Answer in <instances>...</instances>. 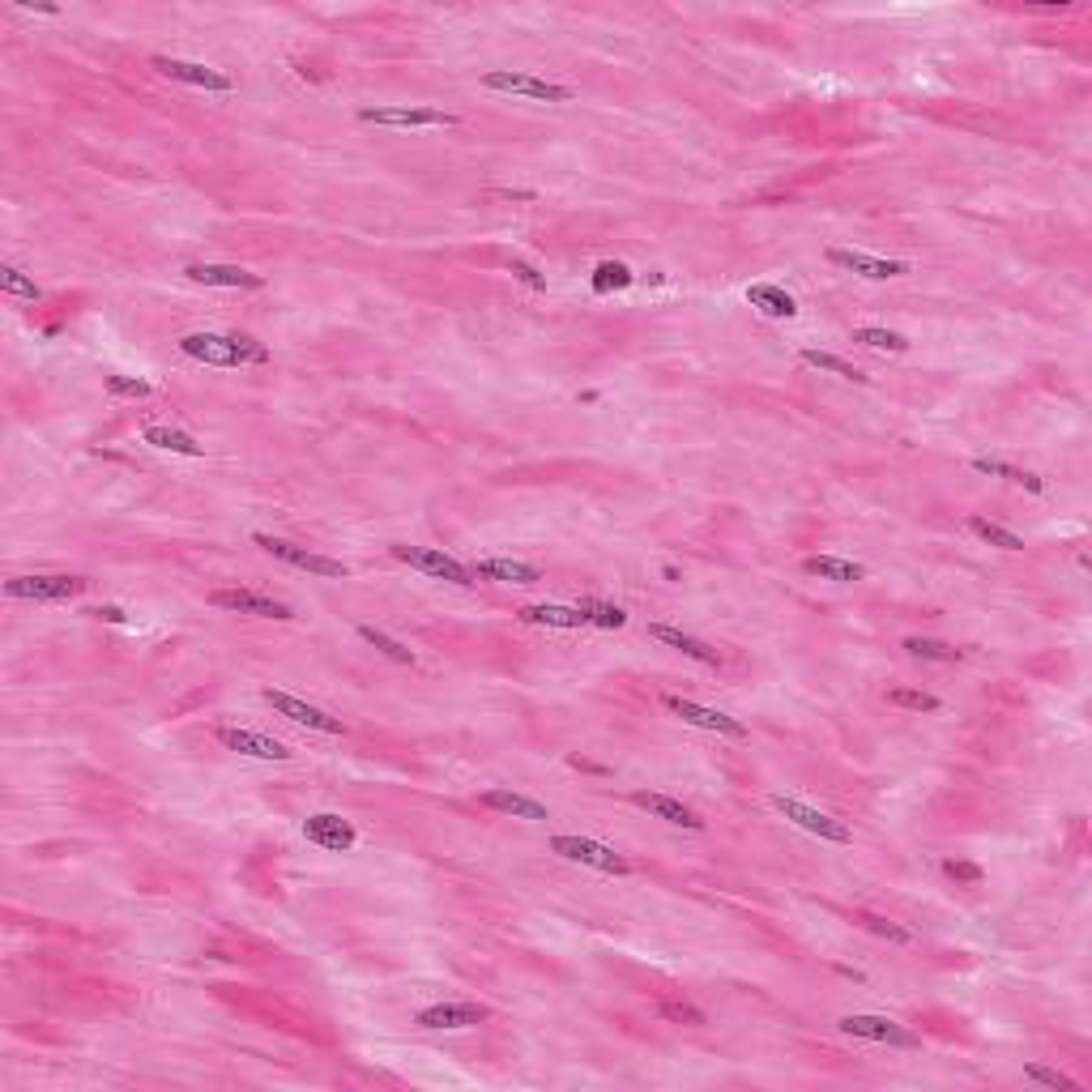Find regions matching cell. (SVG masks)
Here are the masks:
<instances>
[{
  "label": "cell",
  "instance_id": "obj_1",
  "mask_svg": "<svg viewBox=\"0 0 1092 1092\" xmlns=\"http://www.w3.org/2000/svg\"><path fill=\"white\" fill-rule=\"evenodd\" d=\"M180 350L209 367H244V363H269V350L248 334H184Z\"/></svg>",
  "mask_w": 1092,
  "mask_h": 1092
},
{
  "label": "cell",
  "instance_id": "obj_2",
  "mask_svg": "<svg viewBox=\"0 0 1092 1092\" xmlns=\"http://www.w3.org/2000/svg\"><path fill=\"white\" fill-rule=\"evenodd\" d=\"M252 542L260 546L265 555L282 560V564H291V568H303V572H312V576H324V581H346V576H350V564L329 560V555H316V551H308V546H295V542H287V538L252 533Z\"/></svg>",
  "mask_w": 1092,
  "mask_h": 1092
},
{
  "label": "cell",
  "instance_id": "obj_3",
  "mask_svg": "<svg viewBox=\"0 0 1092 1092\" xmlns=\"http://www.w3.org/2000/svg\"><path fill=\"white\" fill-rule=\"evenodd\" d=\"M551 854H560L568 862H581L589 870H602V875H632V862L619 849H611L602 841H589V837L560 833V837H551Z\"/></svg>",
  "mask_w": 1092,
  "mask_h": 1092
},
{
  "label": "cell",
  "instance_id": "obj_4",
  "mask_svg": "<svg viewBox=\"0 0 1092 1092\" xmlns=\"http://www.w3.org/2000/svg\"><path fill=\"white\" fill-rule=\"evenodd\" d=\"M482 86L496 90V94L533 98V103H572V98H576L572 86L546 82V77H533V73H513V69H491V73H482Z\"/></svg>",
  "mask_w": 1092,
  "mask_h": 1092
},
{
  "label": "cell",
  "instance_id": "obj_5",
  "mask_svg": "<svg viewBox=\"0 0 1092 1092\" xmlns=\"http://www.w3.org/2000/svg\"><path fill=\"white\" fill-rule=\"evenodd\" d=\"M90 589L86 576H65V572H35V576H9L5 593L9 597H30V602H69Z\"/></svg>",
  "mask_w": 1092,
  "mask_h": 1092
},
{
  "label": "cell",
  "instance_id": "obj_6",
  "mask_svg": "<svg viewBox=\"0 0 1092 1092\" xmlns=\"http://www.w3.org/2000/svg\"><path fill=\"white\" fill-rule=\"evenodd\" d=\"M769 802H773L777 815H786L790 824H798L802 833H811V837H819V841H833V845H849V841H854V833L841 824V819H833L828 811H815V806H806V802H798V798H786V794H773Z\"/></svg>",
  "mask_w": 1092,
  "mask_h": 1092
},
{
  "label": "cell",
  "instance_id": "obj_7",
  "mask_svg": "<svg viewBox=\"0 0 1092 1092\" xmlns=\"http://www.w3.org/2000/svg\"><path fill=\"white\" fill-rule=\"evenodd\" d=\"M363 124L380 129H453L457 116L440 112V107H359Z\"/></svg>",
  "mask_w": 1092,
  "mask_h": 1092
},
{
  "label": "cell",
  "instance_id": "obj_8",
  "mask_svg": "<svg viewBox=\"0 0 1092 1092\" xmlns=\"http://www.w3.org/2000/svg\"><path fill=\"white\" fill-rule=\"evenodd\" d=\"M260 700H265L278 718H287V722H295V726H308V730H320V734H346V726H342L338 718H329L324 708H316V704H308V700H299V696H291V691L260 687Z\"/></svg>",
  "mask_w": 1092,
  "mask_h": 1092
},
{
  "label": "cell",
  "instance_id": "obj_9",
  "mask_svg": "<svg viewBox=\"0 0 1092 1092\" xmlns=\"http://www.w3.org/2000/svg\"><path fill=\"white\" fill-rule=\"evenodd\" d=\"M845 1037H858V1042H880V1046H896V1050H917L922 1037L888 1016H845L837 1024Z\"/></svg>",
  "mask_w": 1092,
  "mask_h": 1092
},
{
  "label": "cell",
  "instance_id": "obj_10",
  "mask_svg": "<svg viewBox=\"0 0 1092 1092\" xmlns=\"http://www.w3.org/2000/svg\"><path fill=\"white\" fill-rule=\"evenodd\" d=\"M393 560L427 572V576H440V581H453V585H478L474 568H465L461 560L435 551V546H393Z\"/></svg>",
  "mask_w": 1092,
  "mask_h": 1092
},
{
  "label": "cell",
  "instance_id": "obj_11",
  "mask_svg": "<svg viewBox=\"0 0 1092 1092\" xmlns=\"http://www.w3.org/2000/svg\"><path fill=\"white\" fill-rule=\"evenodd\" d=\"M662 704H666V713H675L679 722H687L696 730H713V734H726V738H747V726L738 718L722 713V708H704V704H696L687 696H662Z\"/></svg>",
  "mask_w": 1092,
  "mask_h": 1092
},
{
  "label": "cell",
  "instance_id": "obj_12",
  "mask_svg": "<svg viewBox=\"0 0 1092 1092\" xmlns=\"http://www.w3.org/2000/svg\"><path fill=\"white\" fill-rule=\"evenodd\" d=\"M213 607L223 611H235V615H252V619H295V611L278 597H265V593H252V589H213L209 593Z\"/></svg>",
  "mask_w": 1092,
  "mask_h": 1092
},
{
  "label": "cell",
  "instance_id": "obj_13",
  "mask_svg": "<svg viewBox=\"0 0 1092 1092\" xmlns=\"http://www.w3.org/2000/svg\"><path fill=\"white\" fill-rule=\"evenodd\" d=\"M303 837H308L312 845H320V849H329V854H346V849L359 845L355 824H350V819H342V815H334V811L308 815V819H303Z\"/></svg>",
  "mask_w": 1092,
  "mask_h": 1092
},
{
  "label": "cell",
  "instance_id": "obj_14",
  "mask_svg": "<svg viewBox=\"0 0 1092 1092\" xmlns=\"http://www.w3.org/2000/svg\"><path fill=\"white\" fill-rule=\"evenodd\" d=\"M150 65H154L162 77L184 82V86H197V90H213V94H231V90H235V82H231L227 73H218V69H209V65H192V61H176V56H154Z\"/></svg>",
  "mask_w": 1092,
  "mask_h": 1092
},
{
  "label": "cell",
  "instance_id": "obj_15",
  "mask_svg": "<svg viewBox=\"0 0 1092 1092\" xmlns=\"http://www.w3.org/2000/svg\"><path fill=\"white\" fill-rule=\"evenodd\" d=\"M828 260L845 273H858V278H870V282H888V278H901L909 273L905 260H884V256H870V252H854V248H828Z\"/></svg>",
  "mask_w": 1092,
  "mask_h": 1092
},
{
  "label": "cell",
  "instance_id": "obj_16",
  "mask_svg": "<svg viewBox=\"0 0 1092 1092\" xmlns=\"http://www.w3.org/2000/svg\"><path fill=\"white\" fill-rule=\"evenodd\" d=\"M632 806L666 819V824H675V828H687V833H700V828H704V819H700L687 802H679V798H670V794H658V790H632Z\"/></svg>",
  "mask_w": 1092,
  "mask_h": 1092
},
{
  "label": "cell",
  "instance_id": "obj_17",
  "mask_svg": "<svg viewBox=\"0 0 1092 1092\" xmlns=\"http://www.w3.org/2000/svg\"><path fill=\"white\" fill-rule=\"evenodd\" d=\"M486 1020V1007L482 1003H431L418 1011V1028H431V1032H457V1028H478Z\"/></svg>",
  "mask_w": 1092,
  "mask_h": 1092
},
{
  "label": "cell",
  "instance_id": "obj_18",
  "mask_svg": "<svg viewBox=\"0 0 1092 1092\" xmlns=\"http://www.w3.org/2000/svg\"><path fill=\"white\" fill-rule=\"evenodd\" d=\"M184 273H188L192 282H201V287H223V291H260V287H265L260 273L240 269V265H209V260H197V265H188Z\"/></svg>",
  "mask_w": 1092,
  "mask_h": 1092
},
{
  "label": "cell",
  "instance_id": "obj_19",
  "mask_svg": "<svg viewBox=\"0 0 1092 1092\" xmlns=\"http://www.w3.org/2000/svg\"><path fill=\"white\" fill-rule=\"evenodd\" d=\"M218 743H223L227 751L252 755V759H291V751L278 738L256 734V730H240V726H218Z\"/></svg>",
  "mask_w": 1092,
  "mask_h": 1092
},
{
  "label": "cell",
  "instance_id": "obj_20",
  "mask_svg": "<svg viewBox=\"0 0 1092 1092\" xmlns=\"http://www.w3.org/2000/svg\"><path fill=\"white\" fill-rule=\"evenodd\" d=\"M649 636L662 640V644H670V649H679L683 658H691V662L722 666V653H718L713 644H704V640H696V636H687V632H679V628H670V623H649Z\"/></svg>",
  "mask_w": 1092,
  "mask_h": 1092
},
{
  "label": "cell",
  "instance_id": "obj_21",
  "mask_svg": "<svg viewBox=\"0 0 1092 1092\" xmlns=\"http://www.w3.org/2000/svg\"><path fill=\"white\" fill-rule=\"evenodd\" d=\"M747 303L759 308L764 316H773V320H794L798 316V299L786 287H773V282H751L747 287Z\"/></svg>",
  "mask_w": 1092,
  "mask_h": 1092
},
{
  "label": "cell",
  "instance_id": "obj_22",
  "mask_svg": "<svg viewBox=\"0 0 1092 1092\" xmlns=\"http://www.w3.org/2000/svg\"><path fill=\"white\" fill-rule=\"evenodd\" d=\"M478 802H482L486 811L517 815V819H551L542 802H533V798H525V794H517V790H486Z\"/></svg>",
  "mask_w": 1092,
  "mask_h": 1092
},
{
  "label": "cell",
  "instance_id": "obj_23",
  "mask_svg": "<svg viewBox=\"0 0 1092 1092\" xmlns=\"http://www.w3.org/2000/svg\"><path fill=\"white\" fill-rule=\"evenodd\" d=\"M474 576H478V581L533 585V581H538V568H533V564H521V560H478V564H474Z\"/></svg>",
  "mask_w": 1092,
  "mask_h": 1092
},
{
  "label": "cell",
  "instance_id": "obj_24",
  "mask_svg": "<svg viewBox=\"0 0 1092 1092\" xmlns=\"http://www.w3.org/2000/svg\"><path fill=\"white\" fill-rule=\"evenodd\" d=\"M141 440L150 449H162V453H180V457H205V449L192 440L188 431H176V427H145Z\"/></svg>",
  "mask_w": 1092,
  "mask_h": 1092
},
{
  "label": "cell",
  "instance_id": "obj_25",
  "mask_svg": "<svg viewBox=\"0 0 1092 1092\" xmlns=\"http://www.w3.org/2000/svg\"><path fill=\"white\" fill-rule=\"evenodd\" d=\"M802 568H806L811 576H819V581H837V585H849V581H862V576H866L862 564L841 560V555H811Z\"/></svg>",
  "mask_w": 1092,
  "mask_h": 1092
},
{
  "label": "cell",
  "instance_id": "obj_26",
  "mask_svg": "<svg viewBox=\"0 0 1092 1092\" xmlns=\"http://www.w3.org/2000/svg\"><path fill=\"white\" fill-rule=\"evenodd\" d=\"M525 623H538V628H581V611L576 607H555V602H538V607H521L517 611Z\"/></svg>",
  "mask_w": 1092,
  "mask_h": 1092
},
{
  "label": "cell",
  "instance_id": "obj_27",
  "mask_svg": "<svg viewBox=\"0 0 1092 1092\" xmlns=\"http://www.w3.org/2000/svg\"><path fill=\"white\" fill-rule=\"evenodd\" d=\"M977 474H995V478H1007V482H1016V486H1028L1032 496H1042L1046 491V482L1037 478V474H1028V470H1020V465H1007V461H995V457H973L969 461Z\"/></svg>",
  "mask_w": 1092,
  "mask_h": 1092
},
{
  "label": "cell",
  "instance_id": "obj_28",
  "mask_svg": "<svg viewBox=\"0 0 1092 1092\" xmlns=\"http://www.w3.org/2000/svg\"><path fill=\"white\" fill-rule=\"evenodd\" d=\"M576 611H581V619H585V623H593V628H607V632H615V628H623V623H628V611H623V607H615V602H602V597H581V602H576Z\"/></svg>",
  "mask_w": 1092,
  "mask_h": 1092
},
{
  "label": "cell",
  "instance_id": "obj_29",
  "mask_svg": "<svg viewBox=\"0 0 1092 1092\" xmlns=\"http://www.w3.org/2000/svg\"><path fill=\"white\" fill-rule=\"evenodd\" d=\"M593 295H611V291H628L632 282H636V273L623 265V260H602L593 269Z\"/></svg>",
  "mask_w": 1092,
  "mask_h": 1092
},
{
  "label": "cell",
  "instance_id": "obj_30",
  "mask_svg": "<svg viewBox=\"0 0 1092 1092\" xmlns=\"http://www.w3.org/2000/svg\"><path fill=\"white\" fill-rule=\"evenodd\" d=\"M905 653H909V658H922V662H960V658H964V649L943 644V640H931V636H909V640H905Z\"/></svg>",
  "mask_w": 1092,
  "mask_h": 1092
},
{
  "label": "cell",
  "instance_id": "obj_31",
  "mask_svg": "<svg viewBox=\"0 0 1092 1092\" xmlns=\"http://www.w3.org/2000/svg\"><path fill=\"white\" fill-rule=\"evenodd\" d=\"M359 640H367L376 653H385V658H393V662H402V666H414V653H410L402 640H393L389 632H380V628H371V623H359Z\"/></svg>",
  "mask_w": 1092,
  "mask_h": 1092
},
{
  "label": "cell",
  "instance_id": "obj_32",
  "mask_svg": "<svg viewBox=\"0 0 1092 1092\" xmlns=\"http://www.w3.org/2000/svg\"><path fill=\"white\" fill-rule=\"evenodd\" d=\"M969 529H973L981 542L999 546V551H1024V538H1020V533H1011V529H1003V525H995V521H986V517H969Z\"/></svg>",
  "mask_w": 1092,
  "mask_h": 1092
},
{
  "label": "cell",
  "instance_id": "obj_33",
  "mask_svg": "<svg viewBox=\"0 0 1092 1092\" xmlns=\"http://www.w3.org/2000/svg\"><path fill=\"white\" fill-rule=\"evenodd\" d=\"M806 367H819V371H833V376H841V380H854V385H866V376L854 367V363H845L841 355H828V350H802L798 355Z\"/></svg>",
  "mask_w": 1092,
  "mask_h": 1092
},
{
  "label": "cell",
  "instance_id": "obj_34",
  "mask_svg": "<svg viewBox=\"0 0 1092 1092\" xmlns=\"http://www.w3.org/2000/svg\"><path fill=\"white\" fill-rule=\"evenodd\" d=\"M854 342H858V346H870V350H892V355H905V350H909V338H905V334L875 329V324H862V329H854Z\"/></svg>",
  "mask_w": 1092,
  "mask_h": 1092
},
{
  "label": "cell",
  "instance_id": "obj_35",
  "mask_svg": "<svg viewBox=\"0 0 1092 1092\" xmlns=\"http://www.w3.org/2000/svg\"><path fill=\"white\" fill-rule=\"evenodd\" d=\"M0 291L5 295H18V299H43V291H39V282L35 278H26V273L18 269V265H0Z\"/></svg>",
  "mask_w": 1092,
  "mask_h": 1092
},
{
  "label": "cell",
  "instance_id": "obj_36",
  "mask_svg": "<svg viewBox=\"0 0 1092 1092\" xmlns=\"http://www.w3.org/2000/svg\"><path fill=\"white\" fill-rule=\"evenodd\" d=\"M658 1011H662L666 1020H675V1024H687V1028H700V1024H704V1011H700L696 1003H687V999H675V995H666V999L658 1003Z\"/></svg>",
  "mask_w": 1092,
  "mask_h": 1092
},
{
  "label": "cell",
  "instance_id": "obj_37",
  "mask_svg": "<svg viewBox=\"0 0 1092 1092\" xmlns=\"http://www.w3.org/2000/svg\"><path fill=\"white\" fill-rule=\"evenodd\" d=\"M103 389L112 393V397H150V393H154L150 380H137V376H107Z\"/></svg>",
  "mask_w": 1092,
  "mask_h": 1092
},
{
  "label": "cell",
  "instance_id": "obj_38",
  "mask_svg": "<svg viewBox=\"0 0 1092 1092\" xmlns=\"http://www.w3.org/2000/svg\"><path fill=\"white\" fill-rule=\"evenodd\" d=\"M888 704L913 708V713H939V696L931 691H888Z\"/></svg>",
  "mask_w": 1092,
  "mask_h": 1092
},
{
  "label": "cell",
  "instance_id": "obj_39",
  "mask_svg": "<svg viewBox=\"0 0 1092 1092\" xmlns=\"http://www.w3.org/2000/svg\"><path fill=\"white\" fill-rule=\"evenodd\" d=\"M1024 1079H1037V1084H1046V1088H1063V1092H1079V1084H1075L1071 1075H1063V1071H1054V1067H1042V1063H1028V1067H1024Z\"/></svg>",
  "mask_w": 1092,
  "mask_h": 1092
},
{
  "label": "cell",
  "instance_id": "obj_40",
  "mask_svg": "<svg viewBox=\"0 0 1092 1092\" xmlns=\"http://www.w3.org/2000/svg\"><path fill=\"white\" fill-rule=\"evenodd\" d=\"M858 922L866 926V931H875L880 939H892V943H909V939H913L905 926H896V922H888V917H875V913H858Z\"/></svg>",
  "mask_w": 1092,
  "mask_h": 1092
},
{
  "label": "cell",
  "instance_id": "obj_41",
  "mask_svg": "<svg viewBox=\"0 0 1092 1092\" xmlns=\"http://www.w3.org/2000/svg\"><path fill=\"white\" fill-rule=\"evenodd\" d=\"M943 875H952V880H960V884H981V866H977V862H956V858H948V862H943Z\"/></svg>",
  "mask_w": 1092,
  "mask_h": 1092
},
{
  "label": "cell",
  "instance_id": "obj_42",
  "mask_svg": "<svg viewBox=\"0 0 1092 1092\" xmlns=\"http://www.w3.org/2000/svg\"><path fill=\"white\" fill-rule=\"evenodd\" d=\"M508 269H513V278H517V282H525L529 291H546V278H542V273H538L529 260H513Z\"/></svg>",
  "mask_w": 1092,
  "mask_h": 1092
},
{
  "label": "cell",
  "instance_id": "obj_43",
  "mask_svg": "<svg viewBox=\"0 0 1092 1092\" xmlns=\"http://www.w3.org/2000/svg\"><path fill=\"white\" fill-rule=\"evenodd\" d=\"M90 615H98V619H107V623H129V615H124L120 607H98V611H90Z\"/></svg>",
  "mask_w": 1092,
  "mask_h": 1092
},
{
  "label": "cell",
  "instance_id": "obj_44",
  "mask_svg": "<svg viewBox=\"0 0 1092 1092\" xmlns=\"http://www.w3.org/2000/svg\"><path fill=\"white\" fill-rule=\"evenodd\" d=\"M496 197H508V201H533L538 192H525V188H517V192H513V188H496Z\"/></svg>",
  "mask_w": 1092,
  "mask_h": 1092
}]
</instances>
